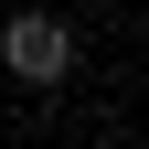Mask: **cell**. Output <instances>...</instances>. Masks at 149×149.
<instances>
[{
  "label": "cell",
  "instance_id": "1",
  "mask_svg": "<svg viewBox=\"0 0 149 149\" xmlns=\"http://www.w3.org/2000/svg\"><path fill=\"white\" fill-rule=\"evenodd\" d=\"M0 64L22 74V85H64L74 74V32L53 22V11H11V22H0Z\"/></svg>",
  "mask_w": 149,
  "mask_h": 149
}]
</instances>
